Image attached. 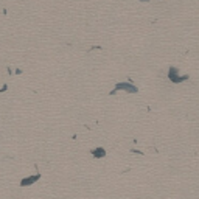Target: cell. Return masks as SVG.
Masks as SVG:
<instances>
[{
  "label": "cell",
  "instance_id": "5b68a950",
  "mask_svg": "<svg viewBox=\"0 0 199 199\" xmlns=\"http://www.w3.org/2000/svg\"><path fill=\"white\" fill-rule=\"evenodd\" d=\"M140 2H149V0H140Z\"/></svg>",
  "mask_w": 199,
  "mask_h": 199
},
{
  "label": "cell",
  "instance_id": "7a4b0ae2",
  "mask_svg": "<svg viewBox=\"0 0 199 199\" xmlns=\"http://www.w3.org/2000/svg\"><path fill=\"white\" fill-rule=\"evenodd\" d=\"M177 73H179V70L174 69V67H171V69L168 70V78H170V81H173V83H180V81H184V79H188L187 75H185V76H180V75H177Z\"/></svg>",
  "mask_w": 199,
  "mask_h": 199
},
{
  "label": "cell",
  "instance_id": "277c9868",
  "mask_svg": "<svg viewBox=\"0 0 199 199\" xmlns=\"http://www.w3.org/2000/svg\"><path fill=\"white\" fill-rule=\"evenodd\" d=\"M92 156L97 157V159H101V157L106 156V149L103 148H97V149H92Z\"/></svg>",
  "mask_w": 199,
  "mask_h": 199
},
{
  "label": "cell",
  "instance_id": "6da1fadb",
  "mask_svg": "<svg viewBox=\"0 0 199 199\" xmlns=\"http://www.w3.org/2000/svg\"><path fill=\"white\" fill-rule=\"evenodd\" d=\"M117 90H125V92H132V93H135L137 92V87H135V86L132 84V83H118L115 86V89H114V92L112 93H115Z\"/></svg>",
  "mask_w": 199,
  "mask_h": 199
},
{
  "label": "cell",
  "instance_id": "3957f363",
  "mask_svg": "<svg viewBox=\"0 0 199 199\" xmlns=\"http://www.w3.org/2000/svg\"><path fill=\"white\" fill-rule=\"evenodd\" d=\"M40 179V174H34V176H28V177L22 179L20 180V187H30V185H33L34 182H38V180Z\"/></svg>",
  "mask_w": 199,
  "mask_h": 199
}]
</instances>
